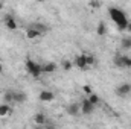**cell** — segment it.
I'll return each mask as SVG.
<instances>
[{
	"label": "cell",
	"instance_id": "obj_1",
	"mask_svg": "<svg viewBox=\"0 0 131 129\" xmlns=\"http://www.w3.org/2000/svg\"><path fill=\"white\" fill-rule=\"evenodd\" d=\"M108 14H110L111 20L114 21V24L117 26L119 31H125V29H127L128 18H127V15H125L124 11H121L119 8H110V9H108Z\"/></svg>",
	"mask_w": 131,
	"mask_h": 129
},
{
	"label": "cell",
	"instance_id": "obj_2",
	"mask_svg": "<svg viewBox=\"0 0 131 129\" xmlns=\"http://www.w3.org/2000/svg\"><path fill=\"white\" fill-rule=\"evenodd\" d=\"M26 70H28V73H29L31 76L38 78V76L43 73V65L34 62L32 59H28V61H26Z\"/></svg>",
	"mask_w": 131,
	"mask_h": 129
},
{
	"label": "cell",
	"instance_id": "obj_3",
	"mask_svg": "<svg viewBox=\"0 0 131 129\" xmlns=\"http://www.w3.org/2000/svg\"><path fill=\"white\" fill-rule=\"evenodd\" d=\"M116 96L117 97H127L131 94V84L128 82H124V84H121V85H117V88H116Z\"/></svg>",
	"mask_w": 131,
	"mask_h": 129
},
{
	"label": "cell",
	"instance_id": "obj_4",
	"mask_svg": "<svg viewBox=\"0 0 131 129\" xmlns=\"http://www.w3.org/2000/svg\"><path fill=\"white\" fill-rule=\"evenodd\" d=\"M95 108H96V106H95L89 99H84V100L81 102V112L85 114V115H90V114L95 111Z\"/></svg>",
	"mask_w": 131,
	"mask_h": 129
},
{
	"label": "cell",
	"instance_id": "obj_5",
	"mask_svg": "<svg viewBox=\"0 0 131 129\" xmlns=\"http://www.w3.org/2000/svg\"><path fill=\"white\" fill-rule=\"evenodd\" d=\"M3 23H5V26L9 29V31H15L18 26H17V20L11 15V14H6L5 17H3Z\"/></svg>",
	"mask_w": 131,
	"mask_h": 129
},
{
	"label": "cell",
	"instance_id": "obj_6",
	"mask_svg": "<svg viewBox=\"0 0 131 129\" xmlns=\"http://www.w3.org/2000/svg\"><path fill=\"white\" fill-rule=\"evenodd\" d=\"M66 112L69 114V115H78L79 112H81V103H76V102H72V103H69L67 106H66Z\"/></svg>",
	"mask_w": 131,
	"mask_h": 129
},
{
	"label": "cell",
	"instance_id": "obj_7",
	"mask_svg": "<svg viewBox=\"0 0 131 129\" xmlns=\"http://www.w3.org/2000/svg\"><path fill=\"white\" fill-rule=\"evenodd\" d=\"M73 65H76L79 70H87L89 65H87V62H85V53H82V55H76L75 59H73Z\"/></svg>",
	"mask_w": 131,
	"mask_h": 129
},
{
	"label": "cell",
	"instance_id": "obj_8",
	"mask_svg": "<svg viewBox=\"0 0 131 129\" xmlns=\"http://www.w3.org/2000/svg\"><path fill=\"white\" fill-rule=\"evenodd\" d=\"M38 99H40L41 102H52V100L55 99V96H53V93H52V91L44 90V91H41V93H40Z\"/></svg>",
	"mask_w": 131,
	"mask_h": 129
},
{
	"label": "cell",
	"instance_id": "obj_9",
	"mask_svg": "<svg viewBox=\"0 0 131 129\" xmlns=\"http://www.w3.org/2000/svg\"><path fill=\"white\" fill-rule=\"evenodd\" d=\"M40 35H41V33L38 32L35 28H32V26H29V28L26 29V38H28V40H35V38H38Z\"/></svg>",
	"mask_w": 131,
	"mask_h": 129
},
{
	"label": "cell",
	"instance_id": "obj_10",
	"mask_svg": "<svg viewBox=\"0 0 131 129\" xmlns=\"http://www.w3.org/2000/svg\"><path fill=\"white\" fill-rule=\"evenodd\" d=\"M34 122H35L37 125L43 126V125H46V122H47V117H46L43 112H37V114L34 115Z\"/></svg>",
	"mask_w": 131,
	"mask_h": 129
},
{
	"label": "cell",
	"instance_id": "obj_11",
	"mask_svg": "<svg viewBox=\"0 0 131 129\" xmlns=\"http://www.w3.org/2000/svg\"><path fill=\"white\" fill-rule=\"evenodd\" d=\"M23 102H26V93L14 91V103H23Z\"/></svg>",
	"mask_w": 131,
	"mask_h": 129
},
{
	"label": "cell",
	"instance_id": "obj_12",
	"mask_svg": "<svg viewBox=\"0 0 131 129\" xmlns=\"http://www.w3.org/2000/svg\"><path fill=\"white\" fill-rule=\"evenodd\" d=\"M3 102L5 103H14V91L12 90H6L5 93H3Z\"/></svg>",
	"mask_w": 131,
	"mask_h": 129
},
{
	"label": "cell",
	"instance_id": "obj_13",
	"mask_svg": "<svg viewBox=\"0 0 131 129\" xmlns=\"http://www.w3.org/2000/svg\"><path fill=\"white\" fill-rule=\"evenodd\" d=\"M8 114H11V105L3 102L0 105V117H6Z\"/></svg>",
	"mask_w": 131,
	"mask_h": 129
},
{
	"label": "cell",
	"instance_id": "obj_14",
	"mask_svg": "<svg viewBox=\"0 0 131 129\" xmlns=\"http://www.w3.org/2000/svg\"><path fill=\"white\" fill-rule=\"evenodd\" d=\"M57 70V64L55 62H47L43 65V73H53Z\"/></svg>",
	"mask_w": 131,
	"mask_h": 129
},
{
	"label": "cell",
	"instance_id": "obj_15",
	"mask_svg": "<svg viewBox=\"0 0 131 129\" xmlns=\"http://www.w3.org/2000/svg\"><path fill=\"white\" fill-rule=\"evenodd\" d=\"M96 33H98L99 36H104V35L107 33V24H105L104 21H99V23H98V28H96Z\"/></svg>",
	"mask_w": 131,
	"mask_h": 129
},
{
	"label": "cell",
	"instance_id": "obj_16",
	"mask_svg": "<svg viewBox=\"0 0 131 129\" xmlns=\"http://www.w3.org/2000/svg\"><path fill=\"white\" fill-rule=\"evenodd\" d=\"M31 26H32V28H35V29H37L40 33H46L47 31H49V28H47L46 24H43V23H34V24H31Z\"/></svg>",
	"mask_w": 131,
	"mask_h": 129
},
{
	"label": "cell",
	"instance_id": "obj_17",
	"mask_svg": "<svg viewBox=\"0 0 131 129\" xmlns=\"http://www.w3.org/2000/svg\"><path fill=\"white\" fill-rule=\"evenodd\" d=\"M121 47L125 49V50L131 49V36H124V38H122V41H121Z\"/></svg>",
	"mask_w": 131,
	"mask_h": 129
},
{
	"label": "cell",
	"instance_id": "obj_18",
	"mask_svg": "<svg viewBox=\"0 0 131 129\" xmlns=\"http://www.w3.org/2000/svg\"><path fill=\"white\" fill-rule=\"evenodd\" d=\"M89 100H90V102H92V103H93L95 106H96L99 102H101L99 96H98V94H95V93H90V94H89Z\"/></svg>",
	"mask_w": 131,
	"mask_h": 129
},
{
	"label": "cell",
	"instance_id": "obj_19",
	"mask_svg": "<svg viewBox=\"0 0 131 129\" xmlns=\"http://www.w3.org/2000/svg\"><path fill=\"white\" fill-rule=\"evenodd\" d=\"M85 62H87L89 67H92V65H95L96 59H95V56H93V55H87V53H85Z\"/></svg>",
	"mask_w": 131,
	"mask_h": 129
},
{
	"label": "cell",
	"instance_id": "obj_20",
	"mask_svg": "<svg viewBox=\"0 0 131 129\" xmlns=\"http://www.w3.org/2000/svg\"><path fill=\"white\" fill-rule=\"evenodd\" d=\"M122 62H124V68H131V58L122 55Z\"/></svg>",
	"mask_w": 131,
	"mask_h": 129
},
{
	"label": "cell",
	"instance_id": "obj_21",
	"mask_svg": "<svg viewBox=\"0 0 131 129\" xmlns=\"http://www.w3.org/2000/svg\"><path fill=\"white\" fill-rule=\"evenodd\" d=\"M61 67H63L64 70H67V71H69V70H72V67H73V62H72V61H69V59H64V61L61 62Z\"/></svg>",
	"mask_w": 131,
	"mask_h": 129
},
{
	"label": "cell",
	"instance_id": "obj_22",
	"mask_svg": "<svg viewBox=\"0 0 131 129\" xmlns=\"http://www.w3.org/2000/svg\"><path fill=\"white\" fill-rule=\"evenodd\" d=\"M82 90L85 91V94H90V93H93V91H92V87H89V85H84V87H82Z\"/></svg>",
	"mask_w": 131,
	"mask_h": 129
},
{
	"label": "cell",
	"instance_id": "obj_23",
	"mask_svg": "<svg viewBox=\"0 0 131 129\" xmlns=\"http://www.w3.org/2000/svg\"><path fill=\"white\" fill-rule=\"evenodd\" d=\"M127 32H131V20H128V24H127Z\"/></svg>",
	"mask_w": 131,
	"mask_h": 129
},
{
	"label": "cell",
	"instance_id": "obj_24",
	"mask_svg": "<svg viewBox=\"0 0 131 129\" xmlns=\"http://www.w3.org/2000/svg\"><path fill=\"white\" fill-rule=\"evenodd\" d=\"M0 73H3V64L0 62Z\"/></svg>",
	"mask_w": 131,
	"mask_h": 129
},
{
	"label": "cell",
	"instance_id": "obj_25",
	"mask_svg": "<svg viewBox=\"0 0 131 129\" xmlns=\"http://www.w3.org/2000/svg\"><path fill=\"white\" fill-rule=\"evenodd\" d=\"M0 9H2V2H0Z\"/></svg>",
	"mask_w": 131,
	"mask_h": 129
},
{
	"label": "cell",
	"instance_id": "obj_26",
	"mask_svg": "<svg viewBox=\"0 0 131 129\" xmlns=\"http://www.w3.org/2000/svg\"><path fill=\"white\" fill-rule=\"evenodd\" d=\"M37 2H44V0H37Z\"/></svg>",
	"mask_w": 131,
	"mask_h": 129
},
{
	"label": "cell",
	"instance_id": "obj_27",
	"mask_svg": "<svg viewBox=\"0 0 131 129\" xmlns=\"http://www.w3.org/2000/svg\"><path fill=\"white\" fill-rule=\"evenodd\" d=\"M0 2H2V0H0Z\"/></svg>",
	"mask_w": 131,
	"mask_h": 129
}]
</instances>
